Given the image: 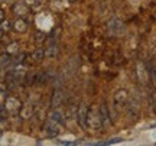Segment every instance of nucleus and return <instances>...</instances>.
<instances>
[{
	"label": "nucleus",
	"instance_id": "obj_1",
	"mask_svg": "<svg viewBox=\"0 0 156 146\" xmlns=\"http://www.w3.org/2000/svg\"><path fill=\"white\" fill-rule=\"evenodd\" d=\"M88 109L85 106V103H81V106L78 109V122L81 124V127L83 129H87V126H88Z\"/></svg>",
	"mask_w": 156,
	"mask_h": 146
},
{
	"label": "nucleus",
	"instance_id": "obj_2",
	"mask_svg": "<svg viewBox=\"0 0 156 146\" xmlns=\"http://www.w3.org/2000/svg\"><path fill=\"white\" fill-rule=\"evenodd\" d=\"M3 104H5L7 113H10V114H16L20 110V101L15 98V97H7V100Z\"/></svg>",
	"mask_w": 156,
	"mask_h": 146
},
{
	"label": "nucleus",
	"instance_id": "obj_3",
	"mask_svg": "<svg viewBox=\"0 0 156 146\" xmlns=\"http://www.w3.org/2000/svg\"><path fill=\"white\" fill-rule=\"evenodd\" d=\"M59 124L58 122H55V120H52L51 119V122H48V123L45 124V132L48 133V136H51V137H55V136L59 135Z\"/></svg>",
	"mask_w": 156,
	"mask_h": 146
},
{
	"label": "nucleus",
	"instance_id": "obj_4",
	"mask_svg": "<svg viewBox=\"0 0 156 146\" xmlns=\"http://www.w3.org/2000/svg\"><path fill=\"white\" fill-rule=\"evenodd\" d=\"M103 126V122H101V117H100V112L98 114H95L93 110L88 112V127L91 129H98Z\"/></svg>",
	"mask_w": 156,
	"mask_h": 146
},
{
	"label": "nucleus",
	"instance_id": "obj_5",
	"mask_svg": "<svg viewBox=\"0 0 156 146\" xmlns=\"http://www.w3.org/2000/svg\"><path fill=\"white\" fill-rule=\"evenodd\" d=\"M108 30H110L113 35L119 36V35L124 30V25H123L119 19H112V20H110V23H108Z\"/></svg>",
	"mask_w": 156,
	"mask_h": 146
},
{
	"label": "nucleus",
	"instance_id": "obj_6",
	"mask_svg": "<svg viewBox=\"0 0 156 146\" xmlns=\"http://www.w3.org/2000/svg\"><path fill=\"white\" fill-rule=\"evenodd\" d=\"M62 100H64V94H62V91L55 90L54 96H52V101H51L52 109H58V107L62 104Z\"/></svg>",
	"mask_w": 156,
	"mask_h": 146
},
{
	"label": "nucleus",
	"instance_id": "obj_7",
	"mask_svg": "<svg viewBox=\"0 0 156 146\" xmlns=\"http://www.w3.org/2000/svg\"><path fill=\"white\" fill-rule=\"evenodd\" d=\"M136 74H137V80H139L140 83H146V80H147V73H146L145 65H143L142 62H139V64H137Z\"/></svg>",
	"mask_w": 156,
	"mask_h": 146
},
{
	"label": "nucleus",
	"instance_id": "obj_8",
	"mask_svg": "<svg viewBox=\"0 0 156 146\" xmlns=\"http://www.w3.org/2000/svg\"><path fill=\"white\" fill-rule=\"evenodd\" d=\"M100 117H101V122H103V124L104 126H108L110 124V119H108V110H107V106L106 104H103V106L100 107Z\"/></svg>",
	"mask_w": 156,
	"mask_h": 146
},
{
	"label": "nucleus",
	"instance_id": "obj_9",
	"mask_svg": "<svg viewBox=\"0 0 156 146\" xmlns=\"http://www.w3.org/2000/svg\"><path fill=\"white\" fill-rule=\"evenodd\" d=\"M114 101L117 104H126L127 103V93L123 90V91H119L116 96H114Z\"/></svg>",
	"mask_w": 156,
	"mask_h": 146
},
{
	"label": "nucleus",
	"instance_id": "obj_10",
	"mask_svg": "<svg viewBox=\"0 0 156 146\" xmlns=\"http://www.w3.org/2000/svg\"><path fill=\"white\" fill-rule=\"evenodd\" d=\"M26 28H28V25L23 22L22 19H17L16 22H15V29H16L17 32H25Z\"/></svg>",
	"mask_w": 156,
	"mask_h": 146
},
{
	"label": "nucleus",
	"instance_id": "obj_11",
	"mask_svg": "<svg viewBox=\"0 0 156 146\" xmlns=\"http://www.w3.org/2000/svg\"><path fill=\"white\" fill-rule=\"evenodd\" d=\"M44 56H46V55H45V51L44 49H38V51H35V52H34L32 58H34L35 62H41L42 59H44Z\"/></svg>",
	"mask_w": 156,
	"mask_h": 146
},
{
	"label": "nucleus",
	"instance_id": "obj_12",
	"mask_svg": "<svg viewBox=\"0 0 156 146\" xmlns=\"http://www.w3.org/2000/svg\"><path fill=\"white\" fill-rule=\"evenodd\" d=\"M45 55L49 56V58H54V56H56V55H58V48H56V46H54V45H51L48 49L45 51Z\"/></svg>",
	"mask_w": 156,
	"mask_h": 146
},
{
	"label": "nucleus",
	"instance_id": "obj_13",
	"mask_svg": "<svg viewBox=\"0 0 156 146\" xmlns=\"http://www.w3.org/2000/svg\"><path fill=\"white\" fill-rule=\"evenodd\" d=\"M20 116H22L23 119H28L32 116V109H30V106H25L22 109V112H20Z\"/></svg>",
	"mask_w": 156,
	"mask_h": 146
},
{
	"label": "nucleus",
	"instance_id": "obj_14",
	"mask_svg": "<svg viewBox=\"0 0 156 146\" xmlns=\"http://www.w3.org/2000/svg\"><path fill=\"white\" fill-rule=\"evenodd\" d=\"M15 13H16V15L23 16V15H26V7H25L23 5H16V6H15Z\"/></svg>",
	"mask_w": 156,
	"mask_h": 146
},
{
	"label": "nucleus",
	"instance_id": "obj_15",
	"mask_svg": "<svg viewBox=\"0 0 156 146\" xmlns=\"http://www.w3.org/2000/svg\"><path fill=\"white\" fill-rule=\"evenodd\" d=\"M51 119H52V120H55V122H58V123H62V122H64V119H62V114L58 112V110H55V112L52 113Z\"/></svg>",
	"mask_w": 156,
	"mask_h": 146
},
{
	"label": "nucleus",
	"instance_id": "obj_16",
	"mask_svg": "<svg viewBox=\"0 0 156 146\" xmlns=\"http://www.w3.org/2000/svg\"><path fill=\"white\" fill-rule=\"evenodd\" d=\"M6 61H10V59H9V52L2 55V68H3V69L6 68Z\"/></svg>",
	"mask_w": 156,
	"mask_h": 146
},
{
	"label": "nucleus",
	"instance_id": "obj_17",
	"mask_svg": "<svg viewBox=\"0 0 156 146\" xmlns=\"http://www.w3.org/2000/svg\"><path fill=\"white\" fill-rule=\"evenodd\" d=\"M16 46H17V44H12L10 45V48H9V49H7V52H9V54H12V52H16Z\"/></svg>",
	"mask_w": 156,
	"mask_h": 146
}]
</instances>
